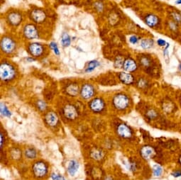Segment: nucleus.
Listing matches in <instances>:
<instances>
[{"mask_svg":"<svg viewBox=\"0 0 181 180\" xmlns=\"http://www.w3.org/2000/svg\"><path fill=\"white\" fill-rule=\"evenodd\" d=\"M16 71L12 65L7 62H2L0 66V77L2 80L9 81L15 77Z\"/></svg>","mask_w":181,"mask_h":180,"instance_id":"obj_1","label":"nucleus"},{"mask_svg":"<svg viewBox=\"0 0 181 180\" xmlns=\"http://www.w3.org/2000/svg\"><path fill=\"white\" fill-rule=\"evenodd\" d=\"M16 42L14 40L9 36H4L2 39L1 48L2 50L7 54L12 53L16 50Z\"/></svg>","mask_w":181,"mask_h":180,"instance_id":"obj_2","label":"nucleus"},{"mask_svg":"<svg viewBox=\"0 0 181 180\" xmlns=\"http://www.w3.org/2000/svg\"><path fill=\"white\" fill-rule=\"evenodd\" d=\"M113 103L115 107L118 109H125L129 105V99L124 94H118L114 97L113 99Z\"/></svg>","mask_w":181,"mask_h":180,"instance_id":"obj_3","label":"nucleus"},{"mask_svg":"<svg viewBox=\"0 0 181 180\" xmlns=\"http://www.w3.org/2000/svg\"><path fill=\"white\" fill-rule=\"evenodd\" d=\"M24 35L29 40L37 39L38 37V32L36 27L32 24H27L24 29Z\"/></svg>","mask_w":181,"mask_h":180,"instance_id":"obj_4","label":"nucleus"},{"mask_svg":"<svg viewBox=\"0 0 181 180\" xmlns=\"http://www.w3.org/2000/svg\"><path fill=\"white\" fill-rule=\"evenodd\" d=\"M44 48L43 46L38 43H31L29 46V51L31 56L35 57H39L43 54Z\"/></svg>","mask_w":181,"mask_h":180,"instance_id":"obj_5","label":"nucleus"},{"mask_svg":"<svg viewBox=\"0 0 181 180\" xmlns=\"http://www.w3.org/2000/svg\"><path fill=\"white\" fill-rule=\"evenodd\" d=\"M117 133L124 138H130L132 137V130L126 124H122L118 125Z\"/></svg>","mask_w":181,"mask_h":180,"instance_id":"obj_6","label":"nucleus"},{"mask_svg":"<svg viewBox=\"0 0 181 180\" xmlns=\"http://www.w3.org/2000/svg\"><path fill=\"white\" fill-rule=\"evenodd\" d=\"M90 107L94 112H100L105 108V102L102 99L97 98L90 102Z\"/></svg>","mask_w":181,"mask_h":180,"instance_id":"obj_7","label":"nucleus"},{"mask_svg":"<svg viewBox=\"0 0 181 180\" xmlns=\"http://www.w3.org/2000/svg\"><path fill=\"white\" fill-rule=\"evenodd\" d=\"M140 154H141V156L143 159L148 160L155 155V151L151 146H145L141 148V151H140Z\"/></svg>","mask_w":181,"mask_h":180,"instance_id":"obj_8","label":"nucleus"},{"mask_svg":"<svg viewBox=\"0 0 181 180\" xmlns=\"http://www.w3.org/2000/svg\"><path fill=\"white\" fill-rule=\"evenodd\" d=\"M31 19L36 23H42L45 21L46 18V13L41 10L36 9L31 12Z\"/></svg>","mask_w":181,"mask_h":180,"instance_id":"obj_9","label":"nucleus"},{"mask_svg":"<svg viewBox=\"0 0 181 180\" xmlns=\"http://www.w3.org/2000/svg\"><path fill=\"white\" fill-rule=\"evenodd\" d=\"M34 172L35 175L37 177H43L47 172V167L44 163L42 162H38L34 166Z\"/></svg>","mask_w":181,"mask_h":180,"instance_id":"obj_10","label":"nucleus"},{"mask_svg":"<svg viewBox=\"0 0 181 180\" xmlns=\"http://www.w3.org/2000/svg\"><path fill=\"white\" fill-rule=\"evenodd\" d=\"M94 95V88L92 85L86 84L83 86L81 89V96L85 99H90Z\"/></svg>","mask_w":181,"mask_h":180,"instance_id":"obj_11","label":"nucleus"},{"mask_svg":"<svg viewBox=\"0 0 181 180\" xmlns=\"http://www.w3.org/2000/svg\"><path fill=\"white\" fill-rule=\"evenodd\" d=\"M63 113L65 117L69 119H75L78 116V111L76 108L73 105H67L64 107Z\"/></svg>","mask_w":181,"mask_h":180,"instance_id":"obj_12","label":"nucleus"},{"mask_svg":"<svg viewBox=\"0 0 181 180\" xmlns=\"http://www.w3.org/2000/svg\"><path fill=\"white\" fill-rule=\"evenodd\" d=\"M8 21L13 26H17L21 23V20H22V16H21V13L19 12H14L10 13L7 16Z\"/></svg>","mask_w":181,"mask_h":180,"instance_id":"obj_13","label":"nucleus"},{"mask_svg":"<svg viewBox=\"0 0 181 180\" xmlns=\"http://www.w3.org/2000/svg\"><path fill=\"white\" fill-rule=\"evenodd\" d=\"M119 78L122 83L128 84V85H129V84H131L134 82V77H133L132 75L130 74V73H127L125 72H120L119 75Z\"/></svg>","mask_w":181,"mask_h":180,"instance_id":"obj_14","label":"nucleus"},{"mask_svg":"<svg viewBox=\"0 0 181 180\" xmlns=\"http://www.w3.org/2000/svg\"><path fill=\"white\" fill-rule=\"evenodd\" d=\"M123 68L127 72H134L137 69L136 62L133 59H127L123 64Z\"/></svg>","mask_w":181,"mask_h":180,"instance_id":"obj_15","label":"nucleus"},{"mask_svg":"<svg viewBox=\"0 0 181 180\" xmlns=\"http://www.w3.org/2000/svg\"><path fill=\"white\" fill-rule=\"evenodd\" d=\"M79 168V163L76 160H71L68 167V172L70 175H75Z\"/></svg>","mask_w":181,"mask_h":180,"instance_id":"obj_16","label":"nucleus"},{"mask_svg":"<svg viewBox=\"0 0 181 180\" xmlns=\"http://www.w3.org/2000/svg\"><path fill=\"white\" fill-rule=\"evenodd\" d=\"M46 121L47 122V124L49 125H51V126L56 125L58 122V117L56 114H55L53 112L48 113L46 116Z\"/></svg>","mask_w":181,"mask_h":180,"instance_id":"obj_17","label":"nucleus"},{"mask_svg":"<svg viewBox=\"0 0 181 180\" xmlns=\"http://www.w3.org/2000/svg\"><path fill=\"white\" fill-rule=\"evenodd\" d=\"M146 23L150 27H154L157 25L158 23V19L157 16L153 14H151L146 16Z\"/></svg>","mask_w":181,"mask_h":180,"instance_id":"obj_18","label":"nucleus"},{"mask_svg":"<svg viewBox=\"0 0 181 180\" xmlns=\"http://www.w3.org/2000/svg\"><path fill=\"white\" fill-rule=\"evenodd\" d=\"M71 39L70 35L66 33H63L61 36V44L64 47H68L70 45Z\"/></svg>","mask_w":181,"mask_h":180,"instance_id":"obj_19","label":"nucleus"},{"mask_svg":"<svg viewBox=\"0 0 181 180\" xmlns=\"http://www.w3.org/2000/svg\"><path fill=\"white\" fill-rule=\"evenodd\" d=\"M99 65H100V62H99L97 61H90L88 63V65H87V68H86L85 72H91L95 69L96 67H98Z\"/></svg>","mask_w":181,"mask_h":180,"instance_id":"obj_20","label":"nucleus"},{"mask_svg":"<svg viewBox=\"0 0 181 180\" xmlns=\"http://www.w3.org/2000/svg\"><path fill=\"white\" fill-rule=\"evenodd\" d=\"M67 92L68 94L70 95H73V96H75L78 92V87L75 84H70V86L68 87L67 88Z\"/></svg>","mask_w":181,"mask_h":180,"instance_id":"obj_21","label":"nucleus"},{"mask_svg":"<svg viewBox=\"0 0 181 180\" xmlns=\"http://www.w3.org/2000/svg\"><path fill=\"white\" fill-rule=\"evenodd\" d=\"M153 44V41L151 39H144L141 40V46L144 49L151 48Z\"/></svg>","mask_w":181,"mask_h":180,"instance_id":"obj_22","label":"nucleus"},{"mask_svg":"<svg viewBox=\"0 0 181 180\" xmlns=\"http://www.w3.org/2000/svg\"><path fill=\"white\" fill-rule=\"evenodd\" d=\"M0 109H1V114L4 116L10 117L11 115H12V114H11L9 109H8V108L7 107L6 105L4 104L3 103H1V108H0Z\"/></svg>","mask_w":181,"mask_h":180,"instance_id":"obj_23","label":"nucleus"},{"mask_svg":"<svg viewBox=\"0 0 181 180\" xmlns=\"http://www.w3.org/2000/svg\"><path fill=\"white\" fill-rule=\"evenodd\" d=\"M153 172L155 177H160L163 173V168L158 165L153 166Z\"/></svg>","mask_w":181,"mask_h":180,"instance_id":"obj_24","label":"nucleus"},{"mask_svg":"<svg viewBox=\"0 0 181 180\" xmlns=\"http://www.w3.org/2000/svg\"><path fill=\"white\" fill-rule=\"evenodd\" d=\"M25 155L27 157L29 158V159H33V158H34L36 157V152L34 150L28 149L26 151Z\"/></svg>","mask_w":181,"mask_h":180,"instance_id":"obj_25","label":"nucleus"},{"mask_svg":"<svg viewBox=\"0 0 181 180\" xmlns=\"http://www.w3.org/2000/svg\"><path fill=\"white\" fill-rule=\"evenodd\" d=\"M50 47H51V48L52 49V50H53L54 53L56 54V56H59L60 55V50H59L58 47L56 43L51 42L50 43Z\"/></svg>","mask_w":181,"mask_h":180,"instance_id":"obj_26","label":"nucleus"},{"mask_svg":"<svg viewBox=\"0 0 181 180\" xmlns=\"http://www.w3.org/2000/svg\"><path fill=\"white\" fill-rule=\"evenodd\" d=\"M123 64H124V62H123L122 58L118 57V58L116 59V61H115V62H114L115 66L118 68H119L122 66H123Z\"/></svg>","mask_w":181,"mask_h":180,"instance_id":"obj_27","label":"nucleus"},{"mask_svg":"<svg viewBox=\"0 0 181 180\" xmlns=\"http://www.w3.org/2000/svg\"><path fill=\"white\" fill-rule=\"evenodd\" d=\"M147 116L149 117L150 119H153L157 117V114H156L155 111L150 110L147 112Z\"/></svg>","mask_w":181,"mask_h":180,"instance_id":"obj_28","label":"nucleus"},{"mask_svg":"<svg viewBox=\"0 0 181 180\" xmlns=\"http://www.w3.org/2000/svg\"><path fill=\"white\" fill-rule=\"evenodd\" d=\"M37 106H38V108L41 111L45 110L46 108V103L44 102H43V101H39V102H38Z\"/></svg>","mask_w":181,"mask_h":180,"instance_id":"obj_29","label":"nucleus"},{"mask_svg":"<svg viewBox=\"0 0 181 180\" xmlns=\"http://www.w3.org/2000/svg\"><path fill=\"white\" fill-rule=\"evenodd\" d=\"M173 17L174 19V21L177 23L181 22V16L178 13H173Z\"/></svg>","mask_w":181,"mask_h":180,"instance_id":"obj_30","label":"nucleus"},{"mask_svg":"<svg viewBox=\"0 0 181 180\" xmlns=\"http://www.w3.org/2000/svg\"><path fill=\"white\" fill-rule=\"evenodd\" d=\"M51 177H52V179H53V180H65L64 179V177H63L62 176L59 175V174H57L55 173L52 174Z\"/></svg>","mask_w":181,"mask_h":180,"instance_id":"obj_31","label":"nucleus"},{"mask_svg":"<svg viewBox=\"0 0 181 180\" xmlns=\"http://www.w3.org/2000/svg\"><path fill=\"white\" fill-rule=\"evenodd\" d=\"M128 168L131 171H134L136 169V163L134 162H129L128 164Z\"/></svg>","mask_w":181,"mask_h":180,"instance_id":"obj_32","label":"nucleus"},{"mask_svg":"<svg viewBox=\"0 0 181 180\" xmlns=\"http://www.w3.org/2000/svg\"><path fill=\"white\" fill-rule=\"evenodd\" d=\"M92 156L94 157L95 159H100V158L102 157V152L95 151L92 152Z\"/></svg>","mask_w":181,"mask_h":180,"instance_id":"obj_33","label":"nucleus"},{"mask_svg":"<svg viewBox=\"0 0 181 180\" xmlns=\"http://www.w3.org/2000/svg\"><path fill=\"white\" fill-rule=\"evenodd\" d=\"M138 40H139L138 37L136 36V35H132V36H131L129 39V41L131 43H132V44H136Z\"/></svg>","mask_w":181,"mask_h":180,"instance_id":"obj_34","label":"nucleus"},{"mask_svg":"<svg viewBox=\"0 0 181 180\" xmlns=\"http://www.w3.org/2000/svg\"><path fill=\"white\" fill-rule=\"evenodd\" d=\"M139 86L141 87V88H143V87H146L147 85V82L144 80H140L138 82Z\"/></svg>","mask_w":181,"mask_h":180,"instance_id":"obj_35","label":"nucleus"},{"mask_svg":"<svg viewBox=\"0 0 181 180\" xmlns=\"http://www.w3.org/2000/svg\"><path fill=\"white\" fill-rule=\"evenodd\" d=\"M172 175L175 177H181V170H176L172 173Z\"/></svg>","mask_w":181,"mask_h":180,"instance_id":"obj_36","label":"nucleus"},{"mask_svg":"<svg viewBox=\"0 0 181 180\" xmlns=\"http://www.w3.org/2000/svg\"><path fill=\"white\" fill-rule=\"evenodd\" d=\"M157 43L158 45H160V46H165L166 44H167L165 40H163V39H158L157 40Z\"/></svg>","mask_w":181,"mask_h":180,"instance_id":"obj_37","label":"nucleus"},{"mask_svg":"<svg viewBox=\"0 0 181 180\" xmlns=\"http://www.w3.org/2000/svg\"><path fill=\"white\" fill-rule=\"evenodd\" d=\"M3 143H4V139H3V134H1V148H2L3 146Z\"/></svg>","mask_w":181,"mask_h":180,"instance_id":"obj_38","label":"nucleus"},{"mask_svg":"<svg viewBox=\"0 0 181 180\" xmlns=\"http://www.w3.org/2000/svg\"><path fill=\"white\" fill-rule=\"evenodd\" d=\"M26 61H29V62H33V61H34L35 60L34 58H27Z\"/></svg>","mask_w":181,"mask_h":180,"instance_id":"obj_39","label":"nucleus"},{"mask_svg":"<svg viewBox=\"0 0 181 180\" xmlns=\"http://www.w3.org/2000/svg\"><path fill=\"white\" fill-rule=\"evenodd\" d=\"M178 163H179L180 165L181 166V155L179 157V158H178Z\"/></svg>","mask_w":181,"mask_h":180,"instance_id":"obj_40","label":"nucleus"},{"mask_svg":"<svg viewBox=\"0 0 181 180\" xmlns=\"http://www.w3.org/2000/svg\"><path fill=\"white\" fill-rule=\"evenodd\" d=\"M176 3L178 4H181V0H177V1H176Z\"/></svg>","mask_w":181,"mask_h":180,"instance_id":"obj_41","label":"nucleus"},{"mask_svg":"<svg viewBox=\"0 0 181 180\" xmlns=\"http://www.w3.org/2000/svg\"><path fill=\"white\" fill-rule=\"evenodd\" d=\"M180 70H181V64H180Z\"/></svg>","mask_w":181,"mask_h":180,"instance_id":"obj_42","label":"nucleus"},{"mask_svg":"<svg viewBox=\"0 0 181 180\" xmlns=\"http://www.w3.org/2000/svg\"><path fill=\"white\" fill-rule=\"evenodd\" d=\"M180 103H181V99H180Z\"/></svg>","mask_w":181,"mask_h":180,"instance_id":"obj_43","label":"nucleus"}]
</instances>
